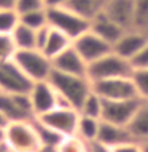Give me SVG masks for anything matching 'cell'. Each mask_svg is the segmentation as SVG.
I'll list each match as a JSON object with an SVG mask.
<instances>
[{
	"instance_id": "6da1fadb",
	"label": "cell",
	"mask_w": 148,
	"mask_h": 152,
	"mask_svg": "<svg viewBox=\"0 0 148 152\" xmlns=\"http://www.w3.org/2000/svg\"><path fill=\"white\" fill-rule=\"evenodd\" d=\"M48 80L57 93L56 107H73L78 110L86 94L91 91V80L88 77L70 75L53 69Z\"/></svg>"
},
{
	"instance_id": "7a4b0ae2",
	"label": "cell",
	"mask_w": 148,
	"mask_h": 152,
	"mask_svg": "<svg viewBox=\"0 0 148 152\" xmlns=\"http://www.w3.org/2000/svg\"><path fill=\"white\" fill-rule=\"evenodd\" d=\"M5 146L8 152H38L42 149L32 118L8 123L5 126Z\"/></svg>"
},
{
	"instance_id": "3957f363",
	"label": "cell",
	"mask_w": 148,
	"mask_h": 152,
	"mask_svg": "<svg viewBox=\"0 0 148 152\" xmlns=\"http://www.w3.org/2000/svg\"><path fill=\"white\" fill-rule=\"evenodd\" d=\"M14 64L24 72L30 82L48 80L53 72V61L42 50L30 48V50H16L13 58Z\"/></svg>"
},
{
	"instance_id": "277c9868",
	"label": "cell",
	"mask_w": 148,
	"mask_h": 152,
	"mask_svg": "<svg viewBox=\"0 0 148 152\" xmlns=\"http://www.w3.org/2000/svg\"><path fill=\"white\" fill-rule=\"evenodd\" d=\"M134 72V66L131 61L116 55L113 50L104 55L102 58L88 64V79L91 82L115 79V77H131Z\"/></svg>"
},
{
	"instance_id": "5b68a950",
	"label": "cell",
	"mask_w": 148,
	"mask_h": 152,
	"mask_svg": "<svg viewBox=\"0 0 148 152\" xmlns=\"http://www.w3.org/2000/svg\"><path fill=\"white\" fill-rule=\"evenodd\" d=\"M46 18H48V26L64 32L67 37L72 39V42L83 32L89 31V26H91V19L75 13L67 7L46 8Z\"/></svg>"
},
{
	"instance_id": "8992f818",
	"label": "cell",
	"mask_w": 148,
	"mask_h": 152,
	"mask_svg": "<svg viewBox=\"0 0 148 152\" xmlns=\"http://www.w3.org/2000/svg\"><path fill=\"white\" fill-rule=\"evenodd\" d=\"M92 91H96L102 99L118 101V99H132L139 98L135 90L132 75L131 77H115V79H104L91 82Z\"/></svg>"
},
{
	"instance_id": "52a82bcc",
	"label": "cell",
	"mask_w": 148,
	"mask_h": 152,
	"mask_svg": "<svg viewBox=\"0 0 148 152\" xmlns=\"http://www.w3.org/2000/svg\"><path fill=\"white\" fill-rule=\"evenodd\" d=\"M38 122H42L43 125L53 128L62 136H72L77 133V125H78V114L77 109L73 107H54L48 110L46 114L35 117Z\"/></svg>"
},
{
	"instance_id": "ba28073f",
	"label": "cell",
	"mask_w": 148,
	"mask_h": 152,
	"mask_svg": "<svg viewBox=\"0 0 148 152\" xmlns=\"http://www.w3.org/2000/svg\"><path fill=\"white\" fill-rule=\"evenodd\" d=\"M143 104L140 98H132V99H118V101H108L104 99L102 104V117L100 120L110 122L115 125L127 126L131 118L135 115L139 107Z\"/></svg>"
},
{
	"instance_id": "9c48e42d",
	"label": "cell",
	"mask_w": 148,
	"mask_h": 152,
	"mask_svg": "<svg viewBox=\"0 0 148 152\" xmlns=\"http://www.w3.org/2000/svg\"><path fill=\"white\" fill-rule=\"evenodd\" d=\"M34 82L24 75V72L14 64L13 59L0 61V91L22 93L29 91Z\"/></svg>"
},
{
	"instance_id": "30bf717a",
	"label": "cell",
	"mask_w": 148,
	"mask_h": 152,
	"mask_svg": "<svg viewBox=\"0 0 148 152\" xmlns=\"http://www.w3.org/2000/svg\"><path fill=\"white\" fill-rule=\"evenodd\" d=\"M72 45L88 64L112 51V45L107 43L105 40H102L100 37L96 35L91 29L83 32L81 35H78L72 42Z\"/></svg>"
},
{
	"instance_id": "8fae6325",
	"label": "cell",
	"mask_w": 148,
	"mask_h": 152,
	"mask_svg": "<svg viewBox=\"0 0 148 152\" xmlns=\"http://www.w3.org/2000/svg\"><path fill=\"white\" fill-rule=\"evenodd\" d=\"M29 94H30L32 110H34L35 117L46 114L48 110L54 109L57 104V93L53 88V85L49 83V80L34 82L29 90Z\"/></svg>"
},
{
	"instance_id": "7c38bea8",
	"label": "cell",
	"mask_w": 148,
	"mask_h": 152,
	"mask_svg": "<svg viewBox=\"0 0 148 152\" xmlns=\"http://www.w3.org/2000/svg\"><path fill=\"white\" fill-rule=\"evenodd\" d=\"M147 42H148L147 32L137 31V29H127L124 34L118 39V42L112 47V50L116 53V55H120L124 59L132 63V59L140 53V50L147 45Z\"/></svg>"
},
{
	"instance_id": "4fadbf2b",
	"label": "cell",
	"mask_w": 148,
	"mask_h": 152,
	"mask_svg": "<svg viewBox=\"0 0 148 152\" xmlns=\"http://www.w3.org/2000/svg\"><path fill=\"white\" fill-rule=\"evenodd\" d=\"M53 61V69L70 75H80V77H88V63L80 56L73 45L65 48L62 53L51 59Z\"/></svg>"
},
{
	"instance_id": "5bb4252c",
	"label": "cell",
	"mask_w": 148,
	"mask_h": 152,
	"mask_svg": "<svg viewBox=\"0 0 148 152\" xmlns=\"http://www.w3.org/2000/svg\"><path fill=\"white\" fill-rule=\"evenodd\" d=\"M96 35H99L102 40H105L107 43H110L113 47L118 42V39L124 34L127 29H124L123 26H120L118 23H115L113 19H110L104 11H99V13L91 19V26H89Z\"/></svg>"
},
{
	"instance_id": "9a60e30c",
	"label": "cell",
	"mask_w": 148,
	"mask_h": 152,
	"mask_svg": "<svg viewBox=\"0 0 148 152\" xmlns=\"http://www.w3.org/2000/svg\"><path fill=\"white\" fill-rule=\"evenodd\" d=\"M102 11L124 29H132L134 0H105Z\"/></svg>"
},
{
	"instance_id": "2e32d148",
	"label": "cell",
	"mask_w": 148,
	"mask_h": 152,
	"mask_svg": "<svg viewBox=\"0 0 148 152\" xmlns=\"http://www.w3.org/2000/svg\"><path fill=\"white\" fill-rule=\"evenodd\" d=\"M96 141L102 142V144H105L108 147H116L120 144H124V142L134 141V139L131 138V134H129V131H127L126 126L115 125V123L100 120V125H99V134H97Z\"/></svg>"
},
{
	"instance_id": "e0dca14e",
	"label": "cell",
	"mask_w": 148,
	"mask_h": 152,
	"mask_svg": "<svg viewBox=\"0 0 148 152\" xmlns=\"http://www.w3.org/2000/svg\"><path fill=\"white\" fill-rule=\"evenodd\" d=\"M126 128L135 142H139V144L148 142V102L143 101V104L131 118Z\"/></svg>"
},
{
	"instance_id": "ac0fdd59",
	"label": "cell",
	"mask_w": 148,
	"mask_h": 152,
	"mask_svg": "<svg viewBox=\"0 0 148 152\" xmlns=\"http://www.w3.org/2000/svg\"><path fill=\"white\" fill-rule=\"evenodd\" d=\"M72 45V39L67 37L64 32L54 29V27L49 26V31H48V35H46V40H45V45L42 48V51L48 58H54L59 53H62L65 48H69Z\"/></svg>"
},
{
	"instance_id": "d6986e66",
	"label": "cell",
	"mask_w": 148,
	"mask_h": 152,
	"mask_svg": "<svg viewBox=\"0 0 148 152\" xmlns=\"http://www.w3.org/2000/svg\"><path fill=\"white\" fill-rule=\"evenodd\" d=\"M99 125H100V120H99V118L80 115L75 134L80 139H83L84 142H88V144L89 142H94L97 139V134H99Z\"/></svg>"
},
{
	"instance_id": "ffe728a7",
	"label": "cell",
	"mask_w": 148,
	"mask_h": 152,
	"mask_svg": "<svg viewBox=\"0 0 148 152\" xmlns=\"http://www.w3.org/2000/svg\"><path fill=\"white\" fill-rule=\"evenodd\" d=\"M11 39L16 47V50H30V48H37L35 47V29L24 26V24L18 23V26L11 32Z\"/></svg>"
},
{
	"instance_id": "44dd1931",
	"label": "cell",
	"mask_w": 148,
	"mask_h": 152,
	"mask_svg": "<svg viewBox=\"0 0 148 152\" xmlns=\"http://www.w3.org/2000/svg\"><path fill=\"white\" fill-rule=\"evenodd\" d=\"M105 0H69L67 8L73 10L75 13L84 16L88 19H92L99 11H102Z\"/></svg>"
},
{
	"instance_id": "7402d4cb",
	"label": "cell",
	"mask_w": 148,
	"mask_h": 152,
	"mask_svg": "<svg viewBox=\"0 0 148 152\" xmlns=\"http://www.w3.org/2000/svg\"><path fill=\"white\" fill-rule=\"evenodd\" d=\"M0 112L3 114L8 122H16V120H30V117L26 115L18 104L14 102L11 93H3L0 91Z\"/></svg>"
},
{
	"instance_id": "603a6c76",
	"label": "cell",
	"mask_w": 148,
	"mask_h": 152,
	"mask_svg": "<svg viewBox=\"0 0 148 152\" xmlns=\"http://www.w3.org/2000/svg\"><path fill=\"white\" fill-rule=\"evenodd\" d=\"M102 104H104V99L100 96L92 91H89L86 94V98L81 102V106L78 107V114L80 115H86V117H92V118H99L100 120L102 117Z\"/></svg>"
},
{
	"instance_id": "cb8c5ba5",
	"label": "cell",
	"mask_w": 148,
	"mask_h": 152,
	"mask_svg": "<svg viewBox=\"0 0 148 152\" xmlns=\"http://www.w3.org/2000/svg\"><path fill=\"white\" fill-rule=\"evenodd\" d=\"M32 122H34L35 131H37V134H38V139H40L42 147H57L59 142L65 138V136H62V134H59L57 131H54L53 128L43 125V123L38 122L35 117L32 118Z\"/></svg>"
},
{
	"instance_id": "d4e9b609",
	"label": "cell",
	"mask_w": 148,
	"mask_h": 152,
	"mask_svg": "<svg viewBox=\"0 0 148 152\" xmlns=\"http://www.w3.org/2000/svg\"><path fill=\"white\" fill-rule=\"evenodd\" d=\"M132 29L148 34V0H134Z\"/></svg>"
},
{
	"instance_id": "484cf974",
	"label": "cell",
	"mask_w": 148,
	"mask_h": 152,
	"mask_svg": "<svg viewBox=\"0 0 148 152\" xmlns=\"http://www.w3.org/2000/svg\"><path fill=\"white\" fill-rule=\"evenodd\" d=\"M19 23L24 24V26H27V27H30V29H35V31L40 29V27H43V26H48L46 8L19 15Z\"/></svg>"
},
{
	"instance_id": "4316f807",
	"label": "cell",
	"mask_w": 148,
	"mask_h": 152,
	"mask_svg": "<svg viewBox=\"0 0 148 152\" xmlns=\"http://www.w3.org/2000/svg\"><path fill=\"white\" fill-rule=\"evenodd\" d=\"M132 80L139 98L148 102V67H134Z\"/></svg>"
},
{
	"instance_id": "83f0119b",
	"label": "cell",
	"mask_w": 148,
	"mask_h": 152,
	"mask_svg": "<svg viewBox=\"0 0 148 152\" xmlns=\"http://www.w3.org/2000/svg\"><path fill=\"white\" fill-rule=\"evenodd\" d=\"M19 23V15L13 8H0V34H11Z\"/></svg>"
},
{
	"instance_id": "f1b7e54d",
	"label": "cell",
	"mask_w": 148,
	"mask_h": 152,
	"mask_svg": "<svg viewBox=\"0 0 148 152\" xmlns=\"http://www.w3.org/2000/svg\"><path fill=\"white\" fill-rule=\"evenodd\" d=\"M56 149L57 152H88L89 144L80 139L77 134H72V136H65Z\"/></svg>"
},
{
	"instance_id": "f546056e",
	"label": "cell",
	"mask_w": 148,
	"mask_h": 152,
	"mask_svg": "<svg viewBox=\"0 0 148 152\" xmlns=\"http://www.w3.org/2000/svg\"><path fill=\"white\" fill-rule=\"evenodd\" d=\"M16 47L10 34H0V61H6L13 58Z\"/></svg>"
},
{
	"instance_id": "4dcf8cb0",
	"label": "cell",
	"mask_w": 148,
	"mask_h": 152,
	"mask_svg": "<svg viewBox=\"0 0 148 152\" xmlns=\"http://www.w3.org/2000/svg\"><path fill=\"white\" fill-rule=\"evenodd\" d=\"M45 3L43 0H16L14 10L18 15L29 13V11H35V10H43Z\"/></svg>"
},
{
	"instance_id": "1f68e13d",
	"label": "cell",
	"mask_w": 148,
	"mask_h": 152,
	"mask_svg": "<svg viewBox=\"0 0 148 152\" xmlns=\"http://www.w3.org/2000/svg\"><path fill=\"white\" fill-rule=\"evenodd\" d=\"M132 66L134 67H148V42L140 50V53L132 59Z\"/></svg>"
},
{
	"instance_id": "d6a6232c",
	"label": "cell",
	"mask_w": 148,
	"mask_h": 152,
	"mask_svg": "<svg viewBox=\"0 0 148 152\" xmlns=\"http://www.w3.org/2000/svg\"><path fill=\"white\" fill-rule=\"evenodd\" d=\"M115 152H143L142 151V146L135 141H129V142H124V144H120L116 147H113Z\"/></svg>"
},
{
	"instance_id": "836d02e7",
	"label": "cell",
	"mask_w": 148,
	"mask_h": 152,
	"mask_svg": "<svg viewBox=\"0 0 148 152\" xmlns=\"http://www.w3.org/2000/svg\"><path fill=\"white\" fill-rule=\"evenodd\" d=\"M89 152H115L113 147H108L105 144H102V142H89Z\"/></svg>"
},
{
	"instance_id": "e575fe53",
	"label": "cell",
	"mask_w": 148,
	"mask_h": 152,
	"mask_svg": "<svg viewBox=\"0 0 148 152\" xmlns=\"http://www.w3.org/2000/svg\"><path fill=\"white\" fill-rule=\"evenodd\" d=\"M69 0H43L45 8H57V7H65Z\"/></svg>"
},
{
	"instance_id": "d590c367",
	"label": "cell",
	"mask_w": 148,
	"mask_h": 152,
	"mask_svg": "<svg viewBox=\"0 0 148 152\" xmlns=\"http://www.w3.org/2000/svg\"><path fill=\"white\" fill-rule=\"evenodd\" d=\"M16 0H0V8H13L14 10Z\"/></svg>"
},
{
	"instance_id": "8d00e7d4",
	"label": "cell",
	"mask_w": 148,
	"mask_h": 152,
	"mask_svg": "<svg viewBox=\"0 0 148 152\" xmlns=\"http://www.w3.org/2000/svg\"><path fill=\"white\" fill-rule=\"evenodd\" d=\"M8 123H10V122H8V118H6L5 115H3L2 112H0V126H6Z\"/></svg>"
},
{
	"instance_id": "74e56055",
	"label": "cell",
	"mask_w": 148,
	"mask_h": 152,
	"mask_svg": "<svg viewBox=\"0 0 148 152\" xmlns=\"http://www.w3.org/2000/svg\"><path fill=\"white\" fill-rule=\"evenodd\" d=\"M0 144H5V126H0Z\"/></svg>"
},
{
	"instance_id": "f35d334b",
	"label": "cell",
	"mask_w": 148,
	"mask_h": 152,
	"mask_svg": "<svg viewBox=\"0 0 148 152\" xmlns=\"http://www.w3.org/2000/svg\"><path fill=\"white\" fill-rule=\"evenodd\" d=\"M38 152H57L56 147H42Z\"/></svg>"
},
{
	"instance_id": "ab89813d",
	"label": "cell",
	"mask_w": 148,
	"mask_h": 152,
	"mask_svg": "<svg viewBox=\"0 0 148 152\" xmlns=\"http://www.w3.org/2000/svg\"><path fill=\"white\" fill-rule=\"evenodd\" d=\"M142 146V151L143 152H148V142H143V144H140Z\"/></svg>"
},
{
	"instance_id": "60d3db41",
	"label": "cell",
	"mask_w": 148,
	"mask_h": 152,
	"mask_svg": "<svg viewBox=\"0 0 148 152\" xmlns=\"http://www.w3.org/2000/svg\"><path fill=\"white\" fill-rule=\"evenodd\" d=\"M0 152H8V149H6L5 144H0Z\"/></svg>"
}]
</instances>
